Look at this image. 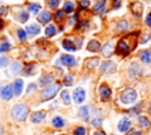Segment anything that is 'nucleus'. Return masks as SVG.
<instances>
[{"label":"nucleus","instance_id":"obj_6","mask_svg":"<svg viewBox=\"0 0 151 135\" xmlns=\"http://www.w3.org/2000/svg\"><path fill=\"white\" fill-rule=\"evenodd\" d=\"M116 70V64L113 62H104L101 65H100V72L101 73H111Z\"/></svg>","mask_w":151,"mask_h":135},{"label":"nucleus","instance_id":"obj_36","mask_svg":"<svg viewBox=\"0 0 151 135\" xmlns=\"http://www.w3.org/2000/svg\"><path fill=\"white\" fill-rule=\"evenodd\" d=\"M59 1L60 0H47V5L51 7V8H54L59 5Z\"/></svg>","mask_w":151,"mask_h":135},{"label":"nucleus","instance_id":"obj_3","mask_svg":"<svg viewBox=\"0 0 151 135\" xmlns=\"http://www.w3.org/2000/svg\"><path fill=\"white\" fill-rule=\"evenodd\" d=\"M136 98H137V94H136V91H134L133 89H131V88L125 89V90L122 92V95H120V99H122L123 103H131V102H133Z\"/></svg>","mask_w":151,"mask_h":135},{"label":"nucleus","instance_id":"obj_11","mask_svg":"<svg viewBox=\"0 0 151 135\" xmlns=\"http://www.w3.org/2000/svg\"><path fill=\"white\" fill-rule=\"evenodd\" d=\"M99 64V58L98 57H91V58H87L85 60V68L88 69V70H92L94 68H97Z\"/></svg>","mask_w":151,"mask_h":135},{"label":"nucleus","instance_id":"obj_46","mask_svg":"<svg viewBox=\"0 0 151 135\" xmlns=\"http://www.w3.org/2000/svg\"><path fill=\"white\" fill-rule=\"evenodd\" d=\"M93 135H106V134H105L104 131H96Z\"/></svg>","mask_w":151,"mask_h":135},{"label":"nucleus","instance_id":"obj_34","mask_svg":"<svg viewBox=\"0 0 151 135\" xmlns=\"http://www.w3.org/2000/svg\"><path fill=\"white\" fill-rule=\"evenodd\" d=\"M65 18V11L63 9V11H57L55 12V20H63Z\"/></svg>","mask_w":151,"mask_h":135},{"label":"nucleus","instance_id":"obj_13","mask_svg":"<svg viewBox=\"0 0 151 135\" xmlns=\"http://www.w3.org/2000/svg\"><path fill=\"white\" fill-rule=\"evenodd\" d=\"M22 88H24V82H22V79H15L14 83H13V91H14V95L19 96V95L22 92Z\"/></svg>","mask_w":151,"mask_h":135},{"label":"nucleus","instance_id":"obj_42","mask_svg":"<svg viewBox=\"0 0 151 135\" xmlns=\"http://www.w3.org/2000/svg\"><path fill=\"white\" fill-rule=\"evenodd\" d=\"M145 22H146V25H147V26H150V27H151V13H149V14L146 15Z\"/></svg>","mask_w":151,"mask_h":135},{"label":"nucleus","instance_id":"obj_43","mask_svg":"<svg viewBox=\"0 0 151 135\" xmlns=\"http://www.w3.org/2000/svg\"><path fill=\"white\" fill-rule=\"evenodd\" d=\"M127 135H140V133H139V131H137L136 129H131V130L127 133Z\"/></svg>","mask_w":151,"mask_h":135},{"label":"nucleus","instance_id":"obj_28","mask_svg":"<svg viewBox=\"0 0 151 135\" xmlns=\"http://www.w3.org/2000/svg\"><path fill=\"white\" fill-rule=\"evenodd\" d=\"M60 96H61V99L64 101V103H65V104H70V102H71V97H70L68 91H66V90L61 91Z\"/></svg>","mask_w":151,"mask_h":135},{"label":"nucleus","instance_id":"obj_44","mask_svg":"<svg viewBox=\"0 0 151 135\" xmlns=\"http://www.w3.org/2000/svg\"><path fill=\"white\" fill-rule=\"evenodd\" d=\"M37 86H35V84H29L28 85V88H27V92H29V91H32V90H34Z\"/></svg>","mask_w":151,"mask_h":135},{"label":"nucleus","instance_id":"obj_5","mask_svg":"<svg viewBox=\"0 0 151 135\" xmlns=\"http://www.w3.org/2000/svg\"><path fill=\"white\" fill-rule=\"evenodd\" d=\"M85 97H86L85 90L83 88H76V90L73 91V99H74V102L78 103V104H80V103L84 102Z\"/></svg>","mask_w":151,"mask_h":135},{"label":"nucleus","instance_id":"obj_49","mask_svg":"<svg viewBox=\"0 0 151 135\" xmlns=\"http://www.w3.org/2000/svg\"><path fill=\"white\" fill-rule=\"evenodd\" d=\"M149 111H150V112H151V105H150V109H149Z\"/></svg>","mask_w":151,"mask_h":135},{"label":"nucleus","instance_id":"obj_37","mask_svg":"<svg viewBox=\"0 0 151 135\" xmlns=\"http://www.w3.org/2000/svg\"><path fill=\"white\" fill-rule=\"evenodd\" d=\"M78 4H79L80 7L86 8V7L90 5V1H88V0H78Z\"/></svg>","mask_w":151,"mask_h":135},{"label":"nucleus","instance_id":"obj_31","mask_svg":"<svg viewBox=\"0 0 151 135\" xmlns=\"http://www.w3.org/2000/svg\"><path fill=\"white\" fill-rule=\"evenodd\" d=\"M79 116L83 118H87L88 117V107H81L79 109Z\"/></svg>","mask_w":151,"mask_h":135},{"label":"nucleus","instance_id":"obj_48","mask_svg":"<svg viewBox=\"0 0 151 135\" xmlns=\"http://www.w3.org/2000/svg\"><path fill=\"white\" fill-rule=\"evenodd\" d=\"M1 27H2V21L0 20V28H1Z\"/></svg>","mask_w":151,"mask_h":135},{"label":"nucleus","instance_id":"obj_18","mask_svg":"<svg viewBox=\"0 0 151 135\" xmlns=\"http://www.w3.org/2000/svg\"><path fill=\"white\" fill-rule=\"evenodd\" d=\"M63 47H64L65 50H67V51H76V50H77L76 44H74L73 41H71L70 39H64V41H63Z\"/></svg>","mask_w":151,"mask_h":135},{"label":"nucleus","instance_id":"obj_14","mask_svg":"<svg viewBox=\"0 0 151 135\" xmlns=\"http://www.w3.org/2000/svg\"><path fill=\"white\" fill-rule=\"evenodd\" d=\"M50 20H51V13H50V12L44 11V12H41L40 14H38V21H39V22H41V24H47Z\"/></svg>","mask_w":151,"mask_h":135},{"label":"nucleus","instance_id":"obj_8","mask_svg":"<svg viewBox=\"0 0 151 135\" xmlns=\"http://www.w3.org/2000/svg\"><path fill=\"white\" fill-rule=\"evenodd\" d=\"M60 63L65 66H73L76 64V58L71 54H63L60 57Z\"/></svg>","mask_w":151,"mask_h":135},{"label":"nucleus","instance_id":"obj_9","mask_svg":"<svg viewBox=\"0 0 151 135\" xmlns=\"http://www.w3.org/2000/svg\"><path fill=\"white\" fill-rule=\"evenodd\" d=\"M0 94H1V97H2L4 99H11L12 96H13V94H14L13 86H12V85H5V86L1 89Z\"/></svg>","mask_w":151,"mask_h":135},{"label":"nucleus","instance_id":"obj_38","mask_svg":"<svg viewBox=\"0 0 151 135\" xmlns=\"http://www.w3.org/2000/svg\"><path fill=\"white\" fill-rule=\"evenodd\" d=\"M7 63H8V59H7L6 57H2V56H0V68H4V66H6V65H7Z\"/></svg>","mask_w":151,"mask_h":135},{"label":"nucleus","instance_id":"obj_32","mask_svg":"<svg viewBox=\"0 0 151 135\" xmlns=\"http://www.w3.org/2000/svg\"><path fill=\"white\" fill-rule=\"evenodd\" d=\"M72 84H73V78H72V76H71L70 73H67V75L64 77V85L71 86Z\"/></svg>","mask_w":151,"mask_h":135},{"label":"nucleus","instance_id":"obj_26","mask_svg":"<svg viewBox=\"0 0 151 135\" xmlns=\"http://www.w3.org/2000/svg\"><path fill=\"white\" fill-rule=\"evenodd\" d=\"M27 7H28V11H31V12L34 13V14H38V12L40 11V5H38V4L31 2V4L27 5Z\"/></svg>","mask_w":151,"mask_h":135},{"label":"nucleus","instance_id":"obj_47","mask_svg":"<svg viewBox=\"0 0 151 135\" xmlns=\"http://www.w3.org/2000/svg\"><path fill=\"white\" fill-rule=\"evenodd\" d=\"M0 135H2V127L0 126Z\"/></svg>","mask_w":151,"mask_h":135},{"label":"nucleus","instance_id":"obj_10","mask_svg":"<svg viewBox=\"0 0 151 135\" xmlns=\"http://www.w3.org/2000/svg\"><path fill=\"white\" fill-rule=\"evenodd\" d=\"M99 95H100V98L103 101H106L111 96V89L106 84H103L99 86Z\"/></svg>","mask_w":151,"mask_h":135},{"label":"nucleus","instance_id":"obj_30","mask_svg":"<svg viewBox=\"0 0 151 135\" xmlns=\"http://www.w3.org/2000/svg\"><path fill=\"white\" fill-rule=\"evenodd\" d=\"M118 30L119 31H126L127 28H129V22L126 21V20H120L119 22H118Z\"/></svg>","mask_w":151,"mask_h":135},{"label":"nucleus","instance_id":"obj_1","mask_svg":"<svg viewBox=\"0 0 151 135\" xmlns=\"http://www.w3.org/2000/svg\"><path fill=\"white\" fill-rule=\"evenodd\" d=\"M28 115V108L25 104H15L11 110V116L15 122H22Z\"/></svg>","mask_w":151,"mask_h":135},{"label":"nucleus","instance_id":"obj_2","mask_svg":"<svg viewBox=\"0 0 151 135\" xmlns=\"http://www.w3.org/2000/svg\"><path fill=\"white\" fill-rule=\"evenodd\" d=\"M59 89H60V85L58 83L57 84L48 85V86H46L45 89H42L40 91V98L42 101H50V99H52L57 95V92L59 91Z\"/></svg>","mask_w":151,"mask_h":135},{"label":"nucleus","instance_id":"obj_4","mask_svg":"<svg viewBox=\"0 0 151 135\" xmlns=\"http://www.w3.org/2000/svg\"><path fill=\"white\" fill-rule=\"evenodd\" d=\"M131 50H132V47L126 43V39H122V40H119L116 51H117V53H119L122 56H127Z\"/></svg>","mask_w":151,"mask_h":135},{"label":"nucleus","instance_id":"obj_21","mask_svg":"<svg viewBox=\"0 0 151 135\" xmlns=\"http://www.w3.org/2000/svg\"><path fill=\"white\" fill-rule=\"evenodd\" d=\"M51 82H53V76H52V75H45V76H42V77L39 79V85H40V86H44V85L50 84Z\"/></svg>","mask_w":151,"mask_h":135},{"label":"nucleus","instance_id":"obj_19","mask_svg":"<svg viewBox=\"0 0 151 135\" xmlns=\"http://www.w3.org/2000/svg\"><path fill=\"white\" fill-rule=\"evenodd\" d=\"M139 57H140V59H142L144 63H146V64L151 63V51H150V50L142 51V52L139 53Z\"/></svg>","mask_w":151,"mask_h":135},{"label":"nucleus","instance_id":"obj_33","mask_svg":"<svg viewBox=\"0 0 151 135\" xmlns=\"http://www.w3.org/2000/svg\"><path fill=\"white\" fill-rule=\"evenodd\" d=\"M73 134L74 135H86V128H84V127H77L73 130Z\"/></svg>","mask_w":151,"mask_h":135},{"label":"nucleus","instance_id":"obj_7","mask_svg":"<svg viewBox=\"0 0 151 135\" xmlns=\"http://www.w3.org/2000/svg\"><path fill=\"white\" fill-rule=\"evenodd\" d=\"M130 8H131V12H132L136 17H140V15L143 14V5H142V2H139V1L132 2L131 6H130Z\"/></svg>","mask_w":151,"mask_h":135},{"label":"nucleus","instance_id":"obj_23","mask_svg":"<svg viewBox=\"0 0 151 135\" xmlns=\"http://www.w3.org/2000/svg\"><path fill=\"white\" fill-rule=\"evenodd\" d=\"M21 64L19 63V62H14V63H12L11 65H9V70H11V72L13 73V75H18L20 71H21Z\"/></svg>","mask_w":151,"mask_h":135},{"label":"nucleus","instance_id":"obj_41","mask_svg":"<svg viewBox=\"0 0 151 135\" xmlns=\"http://www.w3.org/2000/svg\"><path fill=\"white\" fill-rule=\"evenodd\" d=\"M100 123H101V120H100V118H96V120L92 121V124H93L94 127H99Z\"/></svg>","mask_w":151,"mask_h":135},{"label":"nucleus","instance_id":"obj_15","mask_svg":"<svg viewBox=\"0 0 151 135\" xmlns=\"http://www.w3.org/2000/svg\"><path fill=\"white\" fill-rule=\"evenodd\" d=\"M130 126H131V123H130V121L127 118H122L119 121V123H118V129H119V131L124 133V131H127Z\"/></svg>","mask_w":151,"mask_h":135},{"label":"nucleus","instance_id":"obj_20","mask_svg":"<svg viewBox=\"0 0 151 135\" xmlns=\"http://www.w3.org/2000/svg\"><path fill=\"white\" fill-rule=\"evenodd\" d=\"M100 49V44L98 40H91L88 44H87V50L91 51V52H96Z\"/></svg>","mask_w":151,"mask_h":135},{"label":"nucleus","instance_id":"obj_27","mask_svg":"<svg viewBox=\"0 0 151 135\" xmlns=\"http://www.w3.org/2000/svg\"><path fill=\"white\" fill-rule=\"evenodd\" d=\"M55 26L54 25H48L46 28H45V33H46V36L47 37H53L54 34H55Z\"/></svg>","mask_w":151,"mask_h":135},{"label":"nucleus","instance_id":"obj_35","mask_svg":"<svg viewBox=\"0 0 151 135\" xmlns=\"http://www.w3.org/2000/svg\"><path fill=\"white\" fill-rule=\"evenodd\" d=\"M17 33H18V38H19L20 40H25V39H26V31H24L22 28H19V30L17 31Z\"/></svg>","mask_w":151,"mask_h":135},{"label":"nucleus","instance_id":"obj_22","mask_svg":"<svg viewBox=\"0 0 151 135\" xmlns=\"http://www.w3.org/2000/svg\"><path fill=\"white\" fill-rule=\"evenodd\" d=\"M105 8V0H99L96 2V5L93 6V12L96 13H101Z\"/></svg>","mask_w":151,"mask_h":135},{"label":"nucleus","instance_id":"obj_12","mask_svg":"<svg viewBox=\"0 0 151 135\" xmlns=\"http://www.w3.org/2000/svg\"><path fill=\"white\" fill-rule=\"evenodd\" d=\"M45 116H46V112L45 111H35V112H33L32 114V116H31V121L33 122V123H40L44 118H45Z\"/></svg>","mask_w":151,"mask_h":135},{"label":"nucleus","instance_id":"obj_40","mask_svg":"<svg viewBox=\"0 0 151 135\" xmlns=\"http://www.w3.org/2000/svg\"><path fill=\"white\" fill-rule=\"evenodd\" d=\"M27 19H28V14H27L26 12H22V13L20 14V21H21V22H25Z\"/></svg>","mask_w":151,"mask_h":135},{"label":"nucleus","instance_id":"obj_39","mask_svg":"<svg viewBox=\"0 0 151 135\" xmlns=\"http://www.w3.org/2000/svg\"><path fill=\"white\" fill-rule=\"evenodd\" d=\"M9 47H11V46H9V44H7V43H4V44H1V45H0V52L7 51Z\"/></svg>","mask_w":151,"mask_h":135},{"label":"nucleus","instance_id":"obj_45","mask_svg":"<svg viewBox=\"0 0 151 135\" xmlns=\"http://www.w3.org/2000/svg\"><path fill=\"white\" fill-rule=\"evenodd\" d=\"M6 11H7V8H6V7H4V6H0V15L5 14V13H6Z\"/></svg>","mask_w":151,"mask_h":135},{"label":"nucleus","instance_id":"obj_25","mask_svg":"<svg viewBox=\"0 0 151 135\" xmlns=\"http://www.w3.org/2000/svg\"><path fill=\"white\" fill-rule=\"evenodd\" d=\"M64 11H65L66 13L73 12V11H74V5H73V2H72V1H65V4H64Z\"/></svg>","mask_w":151,"mask_h":135},{"label":"nucleus","instance_id":"obj_16","mask_svg":"<svg viewBox=\"0 0 151 135\" xmlns=\"http://www.w3.org/2000/svg\"><path fill=\"white\" fill-rule=\"evenodd\" d=\"M40 32V27L35 24H31L26 27V33L27 34H31V36H34V34H38Z\"/></svg>","mask_w":151,"mask_h":135},{"label":"nucleus","instance_id":"obj_17","mask_svg":"<svg viewBox=\"0 0 151 135\" xmlns=\"http://www.w3.org/2000/svg\"><path fill=\"white\" fill-rule=\"evenodd\" d=\"M112 50H113V45H112V41H109L107 44L104 45L103 50H101V53L104 57H110L111 53H112Z\"/></svg>","mask_w":151,"mask_h":135},{"label":"nucleus","instance_id":"obj_24","mask_svg":"<svg viewBox=\"0 0 151 135\" xmlns=\"http://www.w3.org/2000/svg\"><path fill=\"white\" fill-rule=\"evenodd\" d=\"M64 124H65V121H64L60 116L53 117V120H52V126H53V127H55V128H61V127H64Z\"/></svg>","mask_w":151,"mask_h":135},{"label":"nucleus","instance_id":"obj_29","mask_svg":"<svg viewBox=\"0 0 151 135\" xmlns=\"http://www.w3.org/2000/svg\"><path fill=\"white\" fill-rule=\"evenodd\" d=\"M138 123H139V126L143 127V128H146V127L150 126V121H149L146 117H144V116L138 117Z\"/></svg>","mask_w":151,"mask_h":135}]
</instances>
